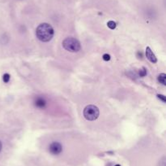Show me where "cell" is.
<instances>
[{
  "label": "cell",
  "mask_w": 166,
  "mask_h": 166,
  "mask_svg": "<svg viewBox=\"0 0 166 166\" xmlns=\"http://www.w3.org/2000/svg\"><path fill=\"white\" fill-rule=\"evenodd\" d=\"M54 29L49 24L42 23L39 25L36 29V35L37 38L44 43L49 42L54 37Z\"/></svg>",
  "instance_id": "1"
},
{
  "label": "cell",
  "mask_w": 166,
  "mask_h": 166,
  "mask_svg": "<svg viewBox=\"0 0 166 166\" xmlns=\"http://www.w3.org/2000/svg\"><path fill=\"white\" fill-rule=\"evenodd\" d=\"M63 47L65 50L68 51L70 52H77L81 48L80 43V42L74 38H67L63 42Z\"/></svg>",
  "instance_id": "2"
},
{
  "label": "cell",
  "mask_w": 166,
  "mask_h": 166,
  "mask_svg": "<svg viewBox=\"0 0 166 166\" xmlns=\"http://www.w3.org/2000/svg\"><path fill=\"white\" fill-rule=\"evenodd\" d=\"M100 115L99 109L95 105H88L84 109V117L88 121H95Z\"/></svg>",
  "instance_id": "3"
},
{
  "label": "cell",
  "mask_w": 166,
  "mask_h": 166,
  "mask_svg": "<svg viewBox=\"0 0 166 166\" xmlns=\"http://www.w3.org/2000/svg\"><path fill=\"white\" fill-rule=\"evenodd\" d=\"M49 152L53 155H59L63 151V146L58 142H53L49 147Z\"/></svg>",
  "instance_id": "4"
},
{
  "label": "cell",
  "mask_w": 166,
  "mask_h": 166,
  "mask_svg": "<svg viewBox=\"0 0 166 166\" xmlns=\"http://www.w3.org/2000/svg\"><path fill=\"white\" fill-rule=\"evenodd\" d=\"M146 57L150 62L153 63V64H155V63L157 62V59H156L155 55L152 52V51L151 50L149 47H147V48H146Z\"/></svg>",
  "instance_id": "5"
},
{
  "label": "cell",
  "mask_w": 166,
  "mask_h": 166,
  "mask_svg": "<svg viewBox=\"0 0 166 166\" xmlns=\"http://www.w3.org/2000/svg\"><path fill=\"white\" fill-rule=\"evenodd\" d=\"M34 104L38 108L43 109V108H45V106H46V101H45V99L44 98H42V97H38V98L35 99Z\"/></svg>",
  "instance_id": "6"
},
{
  "label": "cell",
  "mask_w": 166,
  "mask_h": 166,
  "mask_svg": "<svg viewBox=\"0 0 166 166\" xmlns=\"http://www.w3.org/2000/svg\"><path fill=\"white\" fill-rule=\"evenodd\" d=\"M158 81L161 83L162 85H166V74L165 73H161L158 76Z\"/></svg>",
  "instance_id": "7"
},
{
  "label": "cell",
  "mask_w": 166,
  "mask_h": 166,
  "mask_svg": "<svg viewBox=\"0 0 166 166\" xmlns=\"http://www.w3.org/2000/svg\"><path fill=\"white\" fill-rule=\"evenodd\" d=\"M107 26L109 29H114L116 28V23L114 21H109L107 23Z\"/></svg>",
  "instance_id": "8"
},
{
  "label": "cell",
  "mask_w": 166,
  "mask_h": 166,
  "mask_svg": "<svg viewBox=\"0 0 166 166\" xmlns=\"http://www.w3.org/2000/svg\"><path fill=\"white\" fill-rule=\"evenodd\" d=\"M10 78H11V77H10V75H9L8 73H5L4 75L3 76V81H4L5 83H7V82H9V81H10Z\"/></svg>",
  "instance_id": "9"
},
{
  "label": "cell",
  "mask_w": 166,
  "mask_h": 166,
  "mask_svg": "<svg viewBox=\"0 0 166 166\" xmlns=\"http://www.w3.org/2000/svg\"><path fill=\"white\" fill-rule=\"evenodd\" d=\"M147 74V72H146V69L143 68L141 70H139V75L140 77H144Z\"/></svg>",
  "instance_id": "10"
},
{
  "label": "cell",
  "mask_w": 166,
  "mask_h": 166,
  "mask_svg": "<svg viewBox=\"0 0 166 166\" xmlns=\"http://www.w3.org/2000/svg\"><path fill=\"white\" fill-rule=\"evenodd\" d=\"M103 59H104L105 61H109V60L110 59V55H109V54H105V55H103Z\"/></svg>",
  "instance_id": "11"
},
{
  "label": "cell",
  "mask_w": 166,
  "mask_h": 166,
  "mask_svg": "<svg viewBox=\"0 0 166 166\" xmlns=\"http://www.w3.org/2000/svg\"><path fill=\"white\" fill-rule=\"evenodd\" d=\"M157 97H158V99H161V100H162L164 103L166 102V98L165 95H157Z\"/></svg>",
  "instance_id": "12"
},
{
  "label": "cell",
  "mask_w": 166,
  "mask_h": 166,
  "mask_svg": "<svg viewBox=\"0 0 166 166\" xmlns=\"http://www.w3.org/2000/svg\"><path fill=\"white\" fill-rule=\"evenodd\" d=\"M2 147H3V145H2V143L0 142V151L2 150Z\"/></svg>",
  "instance_id": "13"
},
{
  "label": "cell",
  "mask_w": 166,
  "mask_h": 166,
  "mask_svg": "<svg viewBox=\"0 0 166 166\" xmlns=\"http://www.w3.org/2000/svg\"><path fill=\"white\" fill-rule=\"evenodd\" d=\"M115 166H120V165H115Z\"/></svg>",
  "instance_id": "14"
}]
</instances>
